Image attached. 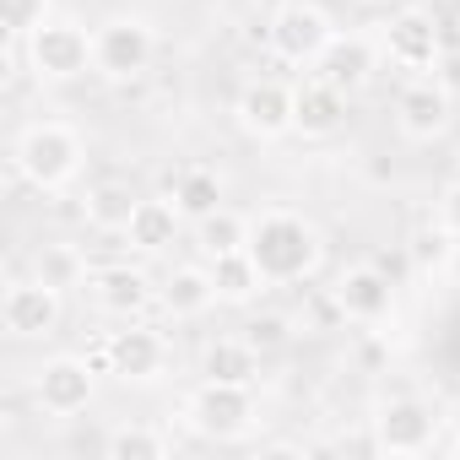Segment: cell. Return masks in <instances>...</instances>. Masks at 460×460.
<instances>
[{
	"instance_id": "cell-14",
	"label": "cell",
	"mask_w": 460,
	"mask_h": 460,
	"mask_svg": "<svg viewBox=\"0 0 460 460\" xmlns=\"http://www.w3.org/2000/svg\"><path fill=\"white\" fill-rule=\"evenodd\" d=\"M234 114L250 141H282V136H293V87L277 76H255V82H244Z\"/></svg>"
},
{
	"instance_id": "cell-32",
	"label": "cell",
	"mask_w": 460,
	"mask_h": 460,
	"mask_svg": "<svg viewBox=\"0 0 460 460\" xmlns=\"http://www.w3.org/2000/svg\"><path fill=\"white\" fill-rule=\"evenodd\" d=\"M352 6H363V12H390L395 0H352Z\"/></svg>"
},
{
	"instance_id": "cell-27",
	"label": "cell",
	"mask_w": 460,
	"mask_h": 460,
	"mask_svg": "<svg viewBox=\"0 0 460 460\" xmlns=\"http://www.w3.org/2000/svg\"><path fill=\"white\" fill-rule=\"evenodd\" d=\"M449 250H455V239L444 234V227L438 222H428V227H417V234H411V244H406V255H411V266L417 271H444V261H449Z\"/></svg>"
},
{
	"instance_id": "cell-4",
	"label": "cell",
	"mask_w": 460,
	"mask_h": 460,
	"mask_svg": "<svg viewBox=\"0 0 460 460\" xmlns=\"http://www.w3.org/2000/svg\"><path fill=\"white\" fill-rule=\"evenodd\" d=\"M28 49V71L39 82H82L87 71H98V55H93V33L76 22V17H49L44 28H33L22 39Z\"/></svg>"
},
{
	"instance_id": "cell-31",
	"label": "cell",
	"mask_w": 460,
	"mask_h": 460,
	"mask_svg": "<svg viewBox=\"0 0 460 460\" xmlns=\"http://www.w3.org/2000/svg\"><path fill=\"white\" fill-rule=\"evenodd\" d=\"M449 288H460V239H455V250H449V261H444V271H438Z\"/></svg>"
},
{
	"instance_id": "cell-29",
	"label": "cell",
	"mask_w": 460,
	"mask_h": 460,
	"mask_svg": "<svg viewBox=\"0 0 460 460\" xmlns=\"http://www.w3.org/2000/svg\"><path fill=\"white\" fill-rule=\"evenodd\" d=\"M244 336H250V341H255V347H261V352L271 358V352H282V347L293 341V320L271 309V314H255V320L244 325Z\"/></svg>"
},
{
	"instance_id": "cell-16",
	"label": "cell",
	"mask_w": 460,
	"mask_h": 460,
	"mask_svg": "<svg viewBox=\"0 0 460 460\" xmlns=\"http://www.w3.org/2000/svg\"><path fill=\"white\" fill-rule=\"evenodd\" d=\"M87 298H93L103 314H114V320H136V314L157 298V288H152V277H146L141 266L114 261V266H93V277H87Z\"/></svg>"
},
{
	"instance_id": "cell-24",
	"label": "cell",
	"mask_w": 460,
	"mask_h": 460,
	"mask_svg": "<svg viewBox=\"0 0 460 460\" xmlns=\"http://www.w3.org/2000/svg\"><path fill=\"white\" fill-rule=\"evenodd\" d=\"M33 277L49 282V288H60V293H71V288H87L93 266H87L82 244H39L33 250Z\"/></svg>"
},
{
	"instance_id": "cell-25",
	"label": "cell",
	"mask_w": 460,
	"mask_h": 460,
	"mask_svg": "<svg viewBox=\"0 0 460 460\" xmlns=\"http://www.w3.org/2000/svg\"><path fill=\"white\" fill-rule=\"evenodd\" d=\"M195 244H200V255H206V261L250 250V217L227 211V206H222V211H211V217H200V222H195Z\"/></svg>"
},
{
	"instance_id": "cell-8",
	"label": "cell",
	"mask_w": 460,
	"mask_h": 460,
	"mask_svg": "<svg viewBox=\"0 0 460 460\" xmlns=\"http://www.w3.org/2000/svg\"><path fill=\"white\" fill-rule=\"evenodd\" d=\"M379 49L395 71L406 76H433L438 60H444V33H438V17L422 12V6H401L390 12V22L379 28Z\"/></svg>"
},
{
	"instance_id": "cell-10",
	"label": "cell",
	"mask_w": 460,
	"mask_h": 460,
	"mask_svg": "<svg viewBox=\"0 0 460 460\" xmlns=\"http://www.w3.org/2000/svg\"><path fill=\"white\" fill-rule=\"evenodd\" d=\"M368 422H374L368 449H379V455H428L438 438V417L422 395H390Z\"/></svg>"
},
{
	"instance_id": "cell-30",
	"label": "cell",
	"mask_w": 460,
	"mask_h": 460,
	"mask_svg": "<svg viewBox=\"0 0 460 460\" xmlns=\"http://www.w3.org/2000/svg\"><path fill=\"white\" fill-rule=\"evenodd\" d=\"M433 222L444 227L449 239H460V179H449V184L438 190V200H433Z\"/></svg>"
},
{
	"instance_id": "cell-12",
	"label": "cell",
	"mask_w": 460,
	"mask_h": 460,
	"mask_svg": "<svg viewBox=\"0 0 460 460\" xmlns=\"http://www.w3.org/2000/svg\"><path fill=\"white\" fill-rule=\"evenodd\" d=\"M93 395H98V368H93V358L60 352V358H49V363L33 374V406H39L44 417H76V411L93 406Z\"/></svg>"
},
{
	"instance_id": "cell-5",
	"label": "cell",
	"mask_w": 460,
	"mask_h": 460,
	"mask_svg": "<svg viewBox=\"0 0 460 460\" xmlns=\"http://www.w3.org/2000/svg\"><path fill=\"white\" fill-rule=\"evenodd\" d=\"M87 358L98 374H114L119 385H157L173 363V347L152 325H125V331H109Z\"/></svg>"
},
{
	"instance_id": "cell-13",
	"label": "cell",
	"mask_w": 460,
	"mask_h": 460,
	"mask_svg": "<svg viewBox=\"0 0 460 460\" xmlns=\"http://www.w3.org/2000/svg\"><path fill=\"white\" fill-rule=\"evenodd\" d=\"M455 125V87H444L438 76H406V87L395 93V130L406 141H438Z\"/></svg>"
},
{
	"instance_id": "cell-33",
	"label": "cell",
	"mask_w": 460,
	"mask_h": 460,
	"mask_svg": "<svg viewBox=\"0 0 460 460\" xmlns=\"http://www.w3.org/2000/svg\"><path fill=\"white\" fill-rule=\"evenodd\" d=\"M449 455H460V433H455V438H449Z\"/></svg>"
},
{
	"instance_id": "cell-1",
	"label": "cell",
	"mask_w": 460,
	"mask_h": 460,
	"mask_svg": "<svg viewBox=\"0 0 460 460\" xmlns=\"http://www.w3.org/2000/svg\"><path fill=\"white\" fill-rule=\"evenodd\" d=\"M250 255H255V266L271 288H293V282H309L320 271L325 239L304 211L271 206V211L250 217Z\"/></svg>"
},
{
	"instance_id": "cell-7",
	"label": "cell",
	"mask_w": 460,
	"mask_h": 460,
	"mask_svg": "<svg viewBox=\"0 0 460 460\" xmlns=\"http://www.w3.org/2000/svg\"><path fill=\"white\" fill-rule=\"evenodd\" d=\"M331 39H336V22L314 0H282L277 17L266 22V44L282 66H314Z\"/></svg>"
},
{
	"instance_id": "cell-9",
	"label": "cell",
	"mask_w": 460,
	"mask_h": 460,
	"mask_svg": "<svg viewBox=\"0 0 460 460\" xmlns=\"http://www.w3.org/2000/svg\"><path fill=\"white\" fill-rule=\"evenodd\" d=\"M331 298L341 309V320L352 325H390L395 320V277L379 271L374 261H358V266H341L336 282H331Z\"/></svg>"
},
{
	"instance_id": "cell-3",
	"label": "cell",
	"mask_w": 460,
	"mask_h": 460,
	"mask_svg": "<svg viewBox=\"0 0 460 460\" xmlns=\"http://www.w3.org/2000/svg\"><path fill=\"white\" fill-rule=\"evenodd\" d=\"M184 422L195 438L206 444H239L261 411H255V385H217V379H200L184 401Z\"/></svg>"
},
{
	"instance_id": "cell-19",
	"label": "cell",
	"mask_w": 460,
	"mask_h": 460,
	"mask_svg": "<svg viewBox=\"0 0 460 460\" xmlns=\"http://www.w3.org/2000/svg\"><path fill=\"white\" fill-rule=\"evenodd\" d=\"M261 368H266V352L250 336H217V341L200 347V379H217V385H261Z\"/></svg>"
},
{
	"instance_id": "cell-11",
	"label": "cell",
	"mask_w": 460,
	"mask_h": 460,
	"mask_svg": "<svg viewBox=\"0 0 460 460\" xmlns=\"http://www.w3.org/2000/svg\"><path fill=\"white\" fill-rule=\"evenodd\" d=\"M66 320V293L39 282V277H22L6 288L0 298V325H6L12 341H49Z\"/></svg>"
},
{
	"instance_id": "cell-28",
	"label": "cell",
	"mask_w": 460,
	"mask_h": 460,
	"mask_svg": "<svg viewBox=\"0 0 460 460\" xmlns=\"http://www.w3.org/2000/svg\"><path fill=\"white\" fill-rule=\"evenodd\" d=\"M49 17H55L49 0H0V28H6V39H28Z\"/></svg>"
},
{
	"instance_id": "cell-15",
	"label": "cell",
	"mask_w": 460,
	"mask_h": 460,
	"mask_svg": "<svg viewBox=\"0 0 460 460\" xmlns=\"http://www.w3.org/2000/svg\"><path fill=\"white\" fill-rule=\"evenodd\" d=\"M347 98H352V93H341L336 82H325V76L309 71V76L293 87V136H304V141L336 136V130L347 125Z\"/></svg>"
},
{
	"instance_id": "cell-22",
	"label": "cell",
	"mask_w": 460,
	"mask_h": 460,
	"mask_svg": "<svg viewBox=\"0 0 460 460\" xmlns=\"http://www.w3.org/2000/svg\"><path fill=\"white\" fill-rule=\"evenodd\" d=\"M168 195H173V206L184 211V222H200V217L222 211V173L206 168V163H184V168L168 179Z\"/></svg>"
},
{
	"instance_id": "cell-23",
	"label": "cell",
	"mask_w": 460,
	"mask_h": 460,
	"mask_svg": "<svg viewBox=\"0 0 460 460\" xmlns=\"http://www.w3.org/2000/svg\"><path fill=\"white\" fill-rule=\"evenodd\" d=\"M211 266V277H217V298L222 304H255L271 282L261 277V266H255V255L250 250H239V255H217V261H206Z\"/></svg>"
},
{
	"instance_id": "cell-26",
	"label": "cell",
	"mask_w": 460,
	"mask_h": 460,
	"mask_svg": "<svg viewBox=\"0 0 460 460\" xmlns=\"http://www.w3.org/2000/svg\"><path fill=\"white\" fill-rule=\"evenodd\" d=\"M168 449H173V438L146 422H125L103 438V455H114V460H163Z\"/></svg>"
},
{
	"instance_id": "cell-2",
	"label": "cell",
	"mask_w": 460,
	"mask_h": 460,
	"mask_svg": "<svg viewBox=\"0 0 460 460\" xmlns=\"http://www.w3.org/2000/svg\"><path fill=\"white\" fill-rule=\"evenodd\" d=\"M12 163H17V173H22L33 190L60 195L66 184H76V173H82V163H87V141H82L66 119H39V125H28V130L17 136Z\"/></svg>"
},
{
	"instance_id": "cell-20",
	"label": "cell",
	"mask_w": 460,
	"mask_h": 460,
	"mask_svg": "<svg viewBox=\"0 0 460 460\" xmlns=\"http://www.w3.org/2000/svg\"><path fill=\"white\" fill-rule=\"evenodd\" d=\"M157 304L173 314V320H200L206 309H217L222 298H217V277H211V266H173L168 277H163V288H157Z\"/></svg>"
},
{
	"instance_id": "cell-17",
	"label": "cell",
	"mask_w": 460,
	"mask_h": 460,
	"mask_svg": "<svg viewBox=\"0 0 460 460\" xmlns=\"http://www.w3.org/2000/svg\"><path fill=\"white\" fill-rule=\"evenodd\" d=\"M379 44L374 39H363V33H336L331 44H325V55L309 66L314 76H325V82H336L341 93H363L368 82H374V71H379Z\"/></svg>"
},
{
	"instance_id": "cell-21",
	"label": "cell",
	"mask_w": 460,
	"mask_h": 460,
	"mask_svg": "<svg viewBox=\"0 0 460 460\" xmlns=\"http://www.w3.org/2000/svg\"><path fill=\"white\" fill-rule=\"evenodd\" d=\"M136 200H141V195H136L125 179H98V184H87V195H82V222L93 227V234H125Z\"/></svg>"
},
{
	"instance_id": "cell-18",
	"label": "cell",
	"mask_w": 460,
	"mask_h": 460,
	"mask_svg": "<svg viewBox=\"0 0 460 460\" xmlns=\"http://www.w3.org/2000/svg\"><path fill=\"white\" fill-rule=\"evenodd\" d=\"M179 234H184V211L173 206V195H141L119 239H125L136 255H163V250L179 244Z\"/></svg>"
},
{
	"instance_id": "cell-6",
	"label": "cell",
	"mask_w": 460,
	"mask_h": 460,
	"mask_svg": "<svg viewBox=\"0 0 460 460\" xmlns=\"http://www.w3.org/2000/svg\"><path fill=\"white\" fill-rule=\"evenodd\" d=\"M93 55H98V76L103 82H136L152 71L157 60V33L146 17H103L93 28Z\"/></svg>"
}]
</instances>
